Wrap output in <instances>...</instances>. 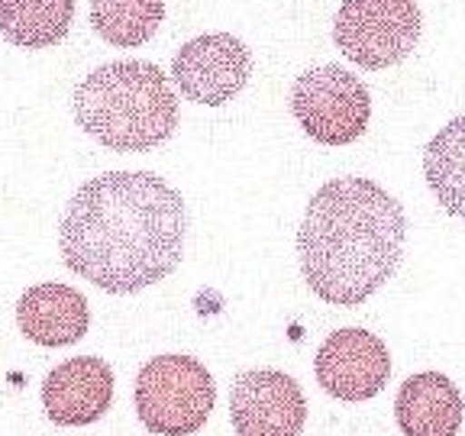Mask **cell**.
<instances>
[{"instance_id":"cell-13","label":"cell","mask_w":465,"mask_h":436,"mask_svg":"<svg viewBox=\"0 0 465 436\" xmlns=\"http://www.w3.org/2000/svg\"><path fill=\"white\" fill-rule=\"evenodd\" d=\"M74 0H0V36L20 49H45L68 36Z\"/></svg>"},{"instance_id":"cell-2","label":"cell","mask_w":465,"mask_h":436,"mask_svg":"<svg viewBox=\"0 0 465 436\" xmlns=\"http://www.w3.org/2000/svg\"><path fill=\"white\" fill-rule=\"evenodd\" d=\"M404 207L369 178H333L311 197L298 230L304 282L320 301L356 307L381 291L404 259Z\"/></svg>"},{"instance_id":"cell-10","label":"cell","mask_w":465,"mask_h":436,"mask_svg":"<svg viewBox=\"0 0 465 436\" xmlns=\"http://www.w3.org/2000/svg\"><path fill=\"white\" fill-rule=\"evenodd\" d=\"M114 401V369L97 356H78L49 372L43 407L58 427H84L107 414Z\"/></svg>"},{"instance_id":"cell-8","label":"cell","mask_w":465,"mask_h":436,"mask_svg":"<svg viewBox=\"0 0 465 436\" xmlns=\"http://www.w3.org/2000/svg\"><path fill=\"white\" fill-rule=\"evenodd\" d=\"M230 421L240 436H301L307 423L304 391L278 369H249L232 382Z\"/></svg>"},{"instance_id":"cell-3","label":"cell","mask_w":465,"mask_h":436,"mask_svg":"<svg viewBox=\"0 0 465 436\" xmlns=\"http://www.w3.org/2000/svg\"><path fill=\"white\" fill-rule=\"evenodd\" d=\"M74 120L107 149L143 153L174 133L178 101L153 62H107L74 87Z\"/></svg>"},{"instance_id":"cell-14","label":"cell","mask_w":465,"mask_h":436,"mask_svg":"<svg viewBox=\"0 0 465 436\" xmlns=\"http://www.w3.org/2000/svg\"><path fill=\"white\" fill-rule=\"evenodd\" d=\"M423 174L446 213L465 220V116H456L430 139Z\"/></svg>"},{"instance_id":"cell-9","label":"cell","mask_w":465,"mask_h":436,"mask_svg":"<svg viewBox=\"0 0 465 436\" xmlns=\"http://www.w3.org/2000/svg\"><path fill=\"white\" fill-rule=\"evenodd\" d=\"M317 382L336 401H369L381 394L391 375L388 346L362 327L336 330L317 349Z\"/></svg>"},{"instance_id":"cell-15","label":"cell","mask_w":465,"mask_h":436,"mask_svg":"<svg viewBox=\"0 0 465 436\" xmlns=\"http://www.w3.org/2000/svg\"><path fill=\"white\" fill-rule=\"evenodd\" d=\"M162 20H165V0H91L94 33L120 49H133L153 39Z\"/></svg>"},{"instance_id":"cell-1","label":"cell","mask_w":465,"mask_h":436,"mask_svg":"<svg viewBox=\"0 0 465 436\" xmlns=\"http://www.w3.org/2000/svg\"><path fill=\"white\" fill-rule=\"evenodd\" d=\"M182 194L153 172H104L81 184L58 223L65 265L107 294L165 282L184 253Z\"/></svg>"},{"instance_id":"cell-12","label":"cell","mask_w":465,"mask_h":436,"mask_svg":"<svg viewBox=\"0 0 465 436\" xmlns=\"http://www.w3.org/2000/svg\"><path fill=\"white\" fill-rule=\"evenodd\" d=\"M462 394L443 372H420L401 385L394 417L404 436H459Z\"/></svg>"},{"instance_id":"cell-11","label":"cell","mask_w":465,"mask_h":436,"mask_svg":"<svg viewBox=\"0 0 465 436\" xmlns=\"http://www.w3.org/2000/svg\"><path fill=\"white\" fill-rule=\"evenodd\" d=\"M16 327L36 346H72L91 327L87 298L58 282L33 284L16 301Z\"/></svg>"},{"instance_id":"cell-4","label":"cell","mask_w":465,"mask_h":436,"mask_svg":"<svg viewBox=\"0 0 465 436\" xmlns=\"http://www.w3.org/2000/svg\"><path fill=\"white\" fill-rule=\"evenodd\" d=\"M217 404L211 372L191 356H155L139 369L136 414L155 436H191Z\"/></svg>"},{"instance_id":"cell-7","label":"cell","mask_w":465,"mask_h":436,"mask_svg":"<svg viewBox=\"0 0 465 436\" xmlns=\"http://www.w3.org/2000/svg\"><path fill=\"white\" fill-rule=\"evenodd\" d=\"M252 74L249 45L232 33H207L184 43L172 58V78L182 94L203 107H223Z\"/></svg>"},{"instance_id":"cell-5","label":"cell","mask_w":465,"mask_h":436,"mask_svg":"<svg viewBox=\"0 0 465 436\" xmlns=\"http://www.w3.org/2000/svg\"><path fill=\"white\" fill-rule=\"evenodd\" d=\"M291 110L301 130L323 145L356 143L369 126V87L346 68L317 65L298 74L291 87Z\"/></svg>"},{"instance_id":"cell-6","label":"cell","mask_w":465,"mask_h":436,"mask_svg":"<svg viewBox=\"0 0 465 436\" xmlns=\"http://www.w3.org/2000/svg\"><path fill=\"white\" fill-rule=\"evenodd\" d=\"M420 26L417 0H342L333 39L349 62L362 68H388L414 52Z\"/></svg>"}]
</instances>
